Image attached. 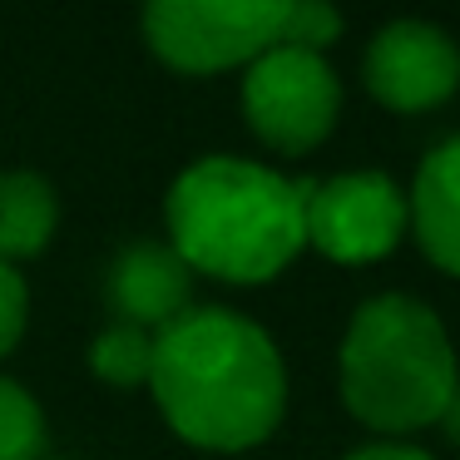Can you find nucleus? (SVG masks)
I'll return each mask as SVG.
<instances>
[{"instance_id":"nucleus-1","label":"nucleus","mask_w":460,"mask_h":460,"mask_svg":"<svg viewBox=\"0 0 460 460\" xmlns=\"http://www.w3.org/2000/svg\"><path fill=\"white\" fill-rule=\"evenodd\" d=\"M149 396L183 446L238 456L278 436L288 416V367L252 317L189 307L154 332Z\"/></svg>"},{"instance_id":"nucleus-2","label":"nucleus","mask_w":460,"mask_h":460,"mask_svg":"<svg viewBox=\"0 0 460 460\" xmlns=\"http://www.w3.org/2000/svg\"><path fill=\"white\" fill-rule=\"evenodd\" d=\"M302 203L307 179H288L238 154H208L169 183V248L189 262V272H208L233 288H262L307 248Z\"/></svg>"},{"instance_id":"nucleus-3","label":"nucleus","mask_w":460,"mask_h":460,"mask_svg":"<svg viewBox=\"0 0 460 460\" xmlns=\"http://www.w3.org/2000/svg\"><path fill=\"white\" fill-rule=\"evenodd\" d=\"M456 381V341L430 302L411 292H376L351 312L337 351V386L367 430L411 436L436 426Z\"/></svg>"},{"instance_id":"nucleus-4","label":"nucleus","mask_w":460,"mask_h":460,"mask_svg":"<svg viewBox=\"0 0 460 460\" xmlns=\"http://www.w3.org/2000/svg\"><path fill=\"white\" fill-rule=\"evenodd\" d=\"M288 0H154L144 40L179 75L248 70L282 40Z\"/></svg>"},{"instance_id":"nucleus-5","label":"nucleus","mask_w":460,"mask_h":460,"mask_svg":"<svg viewBox=\"0 0 460 460\" xmlns=\"http://www.w3.org/2000/svg\"><path fill=\"white\" fill-rule=\"evenodd\" d=\"M243 119L272 154H312L341 119V80L327 55L272 45L243 70Z\"/></svg>"},{"instance_id":"nucleus-6","label":"nucleus","mask_w":460,"mask_h":460,"mask_svg":"<svg viewBox=\"0 0 460 460\" xmlns=\"http://www.w3.org/2000/svg\"><path fill=\"white\" fill-rule=\"evenodd\" d=\"M302 228H307V248H317L327 262L367 268L396 252V243L406 238V193L381 169L307 179Z\"/></svg>"},{"instance_id":"nucleus-7","label":"nucleus","mask_w":460,"mask_h":460,"mask_svg":"<svg viewBox=\"0 0 460 460\" xmlns=\"http://www.w3.org/2000/svg\"><path fill=\"white\" fill-rule=\"evenodd\" d=\"M361 84L391 114H430L460 90V45L430 21H391L367 40Z\"/></svg>"},{"instance_id":"nucleus-8","label":"nucleus","mask_w":460,"mask_h":460,"mask_svg":"<svg viewBox=\"0 0 460 460\" xmlns=\"http://www.w3.org/2000/svg\"><path fill=\"white\" fill-rule=\"evenodd\" d=\"M104 297L114 322H129L139 332H164L173 317L193 307V272L169 243L139 238L114 252L104 272Z\"/></svg>"},{"instance_id":"nucleus-9","label":"nucleus","mask_w":460,"mask_h":460,"mask_svg":"<svg viewBox=\"0 0 460 460\" xmlns=\"http://www.w3.org/2000/svg\"><path fill=\"white\" fill-rule=\"evenodd\" d=\"M406 223L416 233L420 252L440 272L460 278V134L420 159L416 183L406 199Z\"/></svg>"},{"instance_id":"nucleus-10","label":"nucleus","mask_w":460,"mask_h":460,"mask_svg":"<svg viewBox=\"0 0 460 460\" xmlns=\"http://www.w3.org/2000/svg\"><path fill=\"white\" fill-rule=\"evenodd\" d=\"M60 228V193L45 173L11 169L0 173V262L15 268L25 258H40Z\"/></svg>"},{"instance_id":"nucleus-11","label":"nucleus","mask_w":460,"mask_h":460,"mask_svg":"<svg viewBox=\"0 0 460 460\" xmlns=\"http://www.w3.org/2000/svg\"><path fill=\"white\" fill-rule=\"evenodd\" d=\"M90 371L104 381V386H149L154 371V332H139L129 322H104L90 341Z\"/></svg>"},{"instance_id":"nucleus-12","label":"nucleus","mask_w":460,"mask_h":460,"mask_svg":"<svg viewBox=\"0 0 460 460\" xmlns=\"http://www.w3.org/2000/svg\"><path fill=\"white\" fill-rule=\"evenodd\" d=\"M45 411L15 376H0V460H45Z\"/></svg>"},{"instance_id":"nucleus-13","label":"nucleus","mask_w":460,"mask_h":460,"mask_svg":"<svg viewBox=\"0 0 460 460\" xmlns=\"http://www.w3.org/2000/svg\"><path fill=\"white\" fill-rule=\"evenodd\" d=\"M347 31V15L337 5H322V0H292L288 5V21H282V40L292 50H312V55H327L332 45L341 40Z\"/></svg>"},{"instance_id":"nucleus-14","label":"nucleus","mask_w":460,"mask_h":460,"mask_svg":"<svg viewBox=\"0 0 460 460\" xmlns=\"http://www.w3.org/2000/svg\"><path fill=\"white\" fill-rule=\"evenodd\" d=\"M25 322H31V288H25V278L15 268L0 262V361L21 347Z\"/></svg>"},{"instance_id":"nucleus-15","label":"nucleus","mask_w":460,"mask_h":460,"mask_svg":"<svg viewBox=\"0 0 460 460\" xmlns=\"http://www.w3.org/2000/svg\"><path fill=\"white\" fill-rule=\"evenodd\" d=\"M341 460H436L430 450L411 446V440H371V446H357Z\"/></svg>"},{"instance_id":"nucleus-16","label":"nucleus","mask_w":460,"mask_h":460,"mask_svg":"<svg viewBox=\"0 0 460 460\" xmlns=\"http://www.w3.org/2000/svg\"><path fill=\"white\" fill-rule=\"evenodd\" d=\"M440 430H446V440L450 446H460V381H456V391H450V401H446V411H440V420H436Z\"/></svg>"}]
</instances>
